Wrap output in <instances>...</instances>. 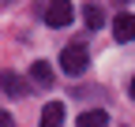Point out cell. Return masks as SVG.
<instances>
[{"mask_svg":"<svg viewBox=\"0 0 135 127\" xmlns=\"http://www.w3.org/2000/svg\"><path fill=\"white\" fill-rule=\"evenodd\" d=\"M60 67H64V75H71V78H79L83 71L90 67V52H86V45H64V52H60Z\"/></svg>","mask_w":135,"mask_h":127,"instance_id":"obj_1","label":"cell"},{"mask_svg":"<svg viewBox=\"0 0 135 127\" xmlns=\"http://www.w3.org/2000/svg\"><path fill=\"white\" fill-rule=\"evenodd\" d=\"M71 19H75V4L71 0H53V4L45 8V26H53V30L71 26Z\"/></svg>","mask_w":135,"mask_h":127,"instance_id":"obj_2","label":"cell"},{"mask_svg":"<svg viewBox=\"0 0 135 127\" xmlns=\"http://www.w3.org/2000/svg\"><path fill=\"white\" fill-rule=\"evenodd\" d=\"M113 38L116 41H135V15L131 11H120V15H116V19H113Z\"/></svg>","mask_w":135,"mask_h":127,"instance_id":"obj_3","label":"cell"},{"mask_svg":"<svg viewBox=\"0 0 135 127\" xmlns=\"http://www.w3.org/2000/svg\"><path fill=\"white\" fill-rule=\"evenodd\" d=\"M60 123H64V105L60 101H49L41 108V127H60Z\"/></svg>","mask_w":135,"mask_h":127,"instance_id":"obj_4","label":"cell"},{"mask_svg":"<svg viewBox=\"0 0 135 127\" xmlns=\"http://www.w3.org/2000/svg\"><path fill=\"white\" fill-rule=\"evenodd\" d=\"M75 127H109V112H101V108H90V112H83L75 120Z\"/></svg>","mask_w":135,"mask_h":127,"instance_id":"obj_5","label":"cell"},{"mask_svg":"<svg viewBox=\"0 0 135 127\" xmlns=\"http://www.w3.org/2000/svg\"><path fill=\"white\" fill-rule=\"evenodd\" d=\"M83 23H86L90 30H101L105 26V11H101L98 4H83Z\"/></svg>","mask_w":135,"mask_h":127,"instance_id":"obj_6","label":"cell"},{"mask_svg":"<svg viewBox=\"0 0 135 127\" xmlns=\"http://www.w3.org/2000/svg\"><path fill=\"white\" fill-rule=\"evenodd\" d=\"M4 93H11V97H23L26 93V78H19V75H4Z\"/></svg>","mask_w":135,"mask_h":127,"instance_id":"obj_7","label":"cell"},{"mask_svg":"<svg viewBox=\"0 0 135 127\" xmlns=\"http://www.w3.org/2000/svg\"><path fill=\"white\" fill-rule=\"evenodd\" d=\"M30 78H34L38 86H49V82H53V71H49V64H45V60H38V64L30 67Z\"/></svg>","mask_w":135,"mask_h":127,"instance_id":"obj_8","label":"cell"},{"mask_svg":"<svg viewBox=\"0 0 135 127\" xmlns=\"http://www.w3.org/2000/svg\"><path fill=\"white\" fill-rule=\"evenodd\" d=\"M0 127H15V120L8 116V108H4V112H0Z\"/></svg>","mask_w":135,"mask_h":127,"instance_id":"obj_9","label":"cell"},{"mask_svg":"<svg viewBox=\"0 0 135 127\" xmlns=\"http://www.w3.org/2000/svg\"><path fill=\"white\" fill-rule=\"evenodd\" d=\"M131 97H135V78H131Z\"/></svg>","mask_w":135,"mask_h":127,"instance_id":"obj_10","label":"cell"},{"mask_svg":"<svg viewBox=\"0 0 135 127\" xmlns=\"http://www.w3.org/2000/svg\"><path fill=\"white\" fill-rule=\"evenodd\" d=\"M120 4H128V0H120Z\"/></svg>","mask_w":135,"mask_h":127,"instance_id":"obj_11","label":"cell"}]
</instances>
